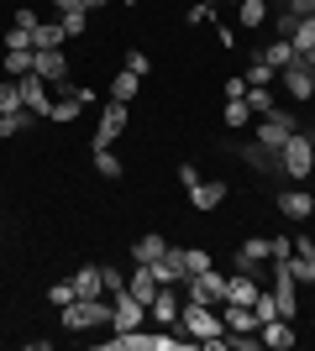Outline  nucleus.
Returning <instances> with one entry per match:
<instances>
[{
    "label": "nucleus",
    "instance_id": "obj_34",
    "mask_svg": "<svg viewBox=\"0 0 315 351\" xmlns=\"http://www.w3.org/2000/svg\"><path fill=\"white\" fill-rule=\"evenodd\" d=\"M100 289H105V299L126 293V273H121V267H100Z\"/></svg>",
    "mask_w": 315,
    "mask_h": 351
},
{
    "label": "nucleus",
    "instance_id": "obj_5",
    "mask_svg": "<svg viewBox=\"0 0 315 351\" xmlns=\"http://www.w3.org/2000/svg\"><path fill=\"white\" fill-rule=\"evenodd\" d=\"M300 132V121L289 116V110H279L273 105L268 116H263V126H253V142H263V147H273V152H284V142Z\"/></svg>",
    "mask_w": 315,
    "mask_h": 351
},
{
    "label": "nucleus",
    "instance_id": "obj_8",
    "mask_svg": "<svg viewBox=\"0 0 315 351\" xmlns=\"http://www.w3.org/2000/svg\"><path fill=\"white\" fill-rule=\"evenodd\" d=\"M152 267V278H158V289H179L184 278H189V267H184V247H168L158 263H148Z\"/></svg>",
    "mask_w": 315,
    "mask_h": 351
},
{
    "label": "nucleus",
    "instance_id": "obj_38",
    "mask_svg": "<svg viewBox=\"0 0 315 351\" xmlns=\"http://www.w3.org/2000/svg\"><path fill=\"white\" fill-rule=\"evenodd\" d=\"M242 79H247V84H273V69H268V63H263V58H253V63H247V73H242Z\"/></svg>",
    "mask_w": 315,
    "mask_h": 351
},
{
    "label": "nucleus",
    "instance_id": "obj_29",
    "mask_svg": "<svg viewBox=\"0 0 315 351\" xmlns=\"http://www.w3.org/2000/svg\"><path fill=\"white\" fill-rule=\"evenodd\" d=\"M247 110H253V116H268L273 110V89L268 84H247Z\"/></svg>",
    "mask_w": 315,
    "mask_h": 351
},
{
    "label": "nucleus",
    "instance_id": "obj_36",
    "mask_svg": "<svg viewBox=\"0 0 315 351\" xmlns=\"http://www.w3.org/2000/svg\"><path fill=\"white\" fill-rule=\"evenodd\" d=\"M253 315H257V325H263V320H279V299H273V293H257V299H253Z\"/></svg>",
    "mask_w": 315,
    "mask_h": 351
},
{
    "label": "nucleus",
    "instance_id": "obj_11",
    "mask_svg": "<svg viewBox=\"0 0 315 351\" xmlns=\"http://www.w3.org/2000/svg\"><path fill=\"white\" fill-rule=\"evenodd\" d=\"M110 304H116V315H110V330H137V325L148 320V304H142V299H132V293H116Z\"/></svg>",
    "mask_w": 315,
    "mask_h": 351
},
{
    "label": "nucleus",
    "instance_id": "obj_43",
    "mask_svg": "<svg viewBox=\"0 0 315 351\" xmlns=\"http://www.w3.org/2000/svg\"><path fill=\"white\" fill-rule=\"evenodd\" d=\"M184 21H189V27H200V21H215V5H210V0H205V5H189V16H184Z\"/></svg>",
    "mask_w": 315,
    "mask_h": 351
},
{
    "label": "nucleus",
    "instance_id": "obj_17",
    "mask_svg": "<svg viewBox=\"0 0 315 351\" xmlns=\"http://www.w3.org/2000/svg\"><path fill=\"white\" fill-rule=\"evenodd\" d=\"M257 336H263V346H273V351H289V346H294V330H289L284 315H279V320H263V325H257Z\"/></svg>",
    "mask_w": 315,
    "mask_h": 351
},
{
    "label": "nucleus",
    "instance_id": "obj_18",
    "mask_svg": "<svg viewBox=\"0 0 315 351\" xmlns=\"http://www.w3.org/2000/svg\"><path fill=\"white\" fill-rule=\"evenodd\" d=\"M126 293H132V299H142V304H152V299H158V278H152L148 263H137V273L126 278Z\"/></svg>",
    "mask_w": 315,
    "mask_h": 351
},
{
    "label": "nucleus",
    "instance_id": "obj_26",
    "mask_svg": "<svg viewBox=\"0 0 315 351\" xmlns=\"http://www.w3.org/2000/svg\"><path fill=\"white\" fill-rule=\"evenodd\" d=\"M32 121H37V110H27V105H21V110H5V116H0V136H16V132H27Z\"/></svg>",
    "mask_w": 315,
    "mask_h": 351
},
{
    "label": "nucleus",
    "instance_id": "obj_2",
    "mask_svg": "<svg viewBox=\"0 0 315 351\" xmlns=\"http://www.w3.org/2000/svg\"><path fill=\"white\" fill-rule=\"evenodd\" d=\"M110 315H116L110 299H74V304H63V330L69 336L74 330H100V325H110Z\"/></svg>",
    "mask_w": 315,
    "mask_h": 351
},
{
    "label": "nucleus",
    "instance_id": "obj_31",
    "mask_svg": "<svg viewBox=\"0 0 315 351\" xmlns=\"http://www.w3.org/2000/svg\"><path fill=\"white\" fill-rule=\"evenodd\" d=\"M58 27H63V37L74 43V37H84V27H90V11H63Z\"/></svg>",
    "mask_w": 315,
    "mask_h": 351
},
{
    "label": "nucleus",
    "instance_id": "obj_4",
    "mask_svg": "<svg viewBox=\"0 0 315 351\" xmlns=\"http://www.w3.org/2000/svg\"><path fill=\"white\" fill-rule=\"evenodd\" d=\"M179 330L189 341H210V336H221L226 325H221V315L210 304H195V299H189V304H179Z\"/></svg>",
    "mask_w": 315,
    "mask_h": 351
},
{
    "label": "nucleus",
    "instance_id": "obj_45",
    "mask_svg": "<svg viewBox=\"0 0 315 351\" xmlns=\"http://www.w3.org/2000/svg\"><path fill=\"white\" fill-rule=\"evenodd\" d=\"M79 5H84V11H100V5H110V0H79Z\"/></svg>",
    "mask_w": 315,
    "mask_h": 351
},
{
    "label": "nucleus",
    "instance_id": "obj_13",
    "mask_svg": "<svg viewBox=\"0 0 315 351\" xmlns=\"http://www.w3.org/2000/svg\"><path fill=\"white\" fill-rule=\"evenodd\" d=\"M242 162L253 168V173H284V162H279V152L263 142H242Z\"/></svg>",
    "mask_w": 315,
    "mask_h": 351
},
{
    "label": "nucleus",
    "instance_id": "obj_1",
    "mask_svg": "<svg viewBox=\"0 0 315 351\" xmlns=\"http://www.w3.org/2000/svg\"><path fill=\"white\" fill-rule=\"evenodd\" d=\"M105 351H200V341H189L184 330H174V336H163V325L158 330H116V336L105 341Z\"/></svg>",
    "mask_w": 315,
    "mask_h": 351
},
{
    "label": "nucleus",
    "instance_id": "obj_41",
    "mask_svg": "<svg viewBox=\"0 0 315 351\" xmlns=\"http://www.w3.org/2000/svg\"><path fill=\"white\" fill-rule=\"evenodd\" d=\"M0 43H5V53H16V47H32V32H27V27H11Z\"/></svg>",
    "mask_w": 315,
    "mask_h": 351
},
{
    "label": "nucleus",
    "instance_id": "obj_21",
    "mask_svg": "<svg viewBox=\"0 0 315 351\" xmlns=\"http://www.w3.org/2000/svg\"><path fill=\"white\" fill-rule=\"evenodd\" d=\"M74 293H79V299H105V289H100V263H90V267H79V273H74Z\"/></svg>",
    "mask_w": 315,
    "mask_h": 351
},
{
    "label": "nucleus",
    "instance_id": "obj_27",
    "mask_svg": "<svg viewBox=\"0 0 315 351\" xmlns=\"http://www.w3.org/2000/svg\"><path fill=\"white\" fill-rule=\"evenodd\" d=\"M137 89H142V73L121 69V73H116V84H110V100H137Z\"/></svg>",
    "mask_w": 315,
    "mask_h": 351
},
{
    "label": "nucleus",
    "instance_id": "obj_24",
    "mask_svg": "<svg viewBox=\"0 0 315 351\" xmlns=\"http://www.w3.org/2000/svg\"><path fill=\"white\" fill-rule=\"evenodd\" d=\"M289 47H294L300 58H310V53H315V16H300V27H294V37H289Z\"/></svg>",
    "mask_w": 315,
    "mask_h": 351
},
{
    "label": "nucleus",
    "instance_id": "obj_23",
    "mask_svg": "<svg viewBox=\"0 0 315 351\" xmlns=\"http://www.w3.org/2000/svg\"><path fill=\"white\" fill-rule=\"evenodd\" d=\"M257 58H263V63H268L273 73H279V69H289V63L300 58V53H294V47H289L284 37H279V43H268V47H263V53H257Z\"/></svg>",
    "mask_w": 315,
    "mask_h": 351
},
{
    "label": "nucleus",
    "instance_id": "obj_12",
    "mask_svg": "<svg viewBox=\"0 0 315 351\" xmlns=\"http://www.w3.org/2000/svg\"><path fill=\"white\" fill-rule=\"evenodd\" d=\"M58 89H63V95H58V100H53V110H47V121H74L79 110H84V105L95 100L90 89H74V84H58Z\"/></svg>",
    "mask_w": 315,
    "mask_h": 351
},
{
    "label": "nucleus",
    "instance_id": "obj_32",
    "mask_svg": "<svg viewBox=\"0 0 315 351\" xmlns=\"http://www.w3.org/2000/svg\"><path fill=\"white\" fill-rule=\"evenodd\" d=\"M221 121H226V126H237V132H242V126H253V110H247V100H226Z\"/></svg>",
    "mask_w": 315,
    "mask_h": 351
},
{
    "label": "nucleus",
    "instance_id": "obj_46",
    "mask_svg": "<svg viewBox=\"0 0 315 351\" xmlns=\"http://www.w3.org/2000/svg\"><path fill=\"white\" fill-rule=\"evenodd\" d=\"M310 220H315V205H310Z\"/></svg>",
    "mask_w": 315,
    "mask_h": 351
},
{
    "label": "nucleus",
    "instance_id": "obj_35",
    "mask_svg": "<svg viewBox=\"0 0 315 351\" xmlns=\"http://www.w3.org/2000/svg\"><path fill=\"white\" fill-rule=\"evenodd\" d=\"M294 27H300V16L289 11V5H279V16H273V32H279V37L289 43V37H294Z\"/></svg>",
    "mask_w": 315,
    "mask_h": 351
},
{
    "label": "nucleus",
    "instance_id": "obj_20",
    "mask_svg": "<svg viewBox=\"0 0 315 351\" xmlns=\"http://www.w3.org/2000/svg\"><path fill=\"white\" fill-rule=\"evenodd\" d=\"M221 199H226V184H221V178H210V184H195V189H189V205H195V210H215Z\"/></svg>",
    "mask_w": 315,
    "mask_h": 351
},
{
    "label": "nucleus",
    "instance_id": "obj_37",
    "mask_svg": "<svg viewBox=\"0 0 315 351\" xmlns=\"http://www.w3.org/2000/svg\"><path fill=\"white\" fill-rule=\"evenodd\" d=\"M5 110H21V84H0V116H5Z\"/></svg>",
    "mask_w": 315,
    "mask_h": 351
},
{
    "label": "nucleus",
    "instance_id": "obj_16",
    "mask_svg": "<svg viewBox=\"0 0 315 351\" xmlns=\"http://www.w3.org/2000/svg\"><path fill=\"white\" fill-rule=\"evenodd\" d=\"M273 257V241H263V236H247V241H242V252H237V267L242 273H253L257 263H268Z\"/></svg>",
    "mask_w": 315,
    "mask_h": 351
},
{
    "label": "nucleus",
    "instance_id": "obj_7",
    "mask_svg": "<svg viewBox=\"0 0 315 351\" xmlns=\"http://www.w3.org/2000/svg\"><path fill=\"white\" fill-rule=\"evenodd\" d=\"M32 73L47 79V84H63V79H69V58H63V47H32Z\"/></svg>",
    "mask_w": 315,
    "mask_h": 351
},
{
    "label": "nucleus",
    "instance_id": "obj_15",
    "mask_svg": "<svg viewBox=\"0 0 315 351\" xmlns=\"http://www.w3.org/2000/svg\"><path fill=\"white\" fill-rule=\"evenodd\" d=\"M148 315H152V325H163V330H179V299L168 289H158V299L148 304Z\"/></svg>",
    "mask_w": 315,
    "mask_h": 351
},
{
    "label": "nucleus",
    "instance_id": "obj_33",
    "mask_svg": "<svg viewBox=\"0 0 315 351\" xmlns=\"http://www.w3.org/2000/svg\"><path fill=\"white\" fill-rule=\"evenodd\" d=\"M95 173L100 178H121V158L110 152V147H95Z\"/></svg>",
    "mask_w": 315,
    "mask_h": 351
},
{
    "label": "nucleus",
    "instance_id": "obj_44",
    "mask_svg": "<svg viewBox=\"0 0 315 351\" xmlns=\"http://www.w3.org/2000/svg\"><path fill=\"white\" fill-rule=\"evenodd\" d=\"M126 69H132V73H148V53H126Z\"/></svg>",
    "mask_w": 315,
    "mask_h": 351
},
{
    "label": "nucleus",
    "instance_id": "obj_9",
    "mask_svg": "<svg viewBox=\"0 0 315 351\" xmlns=\"http://www.w3.org/2000/svg\"><path fill=\"white\" fill-rule=\"evenodd\" d=\"M121 132H126V100H105L100 126H95V142H90V147H110Z\"/></svg>",
    "mask_w": 315,
    "mask_h": 351
},
{
    "label": "nucleus",
    "instance_id": "obj_40",
    "mask_svg": "<svg viewBox=\"0 0 315 351\" xmlns=\"http://www.w3.org/2000/svg\"><path fill=\"white\" fill-rule=\"evenodd\" d=\"M47 299H53V304H74V299H79V293H74V278H69V283H53V289H47Z\"/></svg>",
    "mask_w": 315,
    "mask_h": 351
},
{
    "label": "nucleus",
    "instance_id": "obj_3",
    "mask_svg": "<svg viewBox=\"0 0 315 351\" xmlns=\"http://www.w3.org/2000/svg\"><path fill=\"white\" fill-rule=\"evenodd\" d=\"M279 162H284L289 178H310L315 173V126L310 132H294L284 142V152H279Z\"/></svg>",
    "mask_w": 315,
    "mask_h": 351
},
{
    "label": "nucleus",
    "instance_id": "obj_28",
    "mask_svg": "<svg viewBox=\"0 0 315 351\" xmlns=\"http://www.w3.org/2000/svg\"><path fill=\"white\" fill-rule=\"evenodd\" d=\"M69 37H63L58 21H37V32H32V47H63Z\"/></svg>",
    "mask_w": 315,
    "mask_h": 351
},
{
    "label": "nucleus",
    "instance_id": "obj_47",
    "mask_svg": "<svg viewBox=\"0 0 315 351\" xmlns=\"http://www.w3.org/2000/svg\"><path fill=\"white\" fill-rule=\"evenodd\" d=\"M126 5H137V0H126Z\"/></svg>",
    "mask_w": 315,
    "mask_h": 351
},
{
    "label": "nucleus",
    "instance_id": "obj_30",
    "mask_svg": "<svg viewBox=\"0 0 315 351\" xmlns=\"http://www.w3.org/2000/svg\"><path fill=\"white\" fill-rule=\"evenodd\" d=\"M32 73V47H16V53H5V79H27Z\"/></svg>",
    "mask_w": 315,
    "mask_h": 351
},
{
    "label": "nucleus",
    "instance_id": "obj_22",
    "mask_svg": "<svg viewBox=\"0 0 315 351\" xmlns=\"http://www.w3.org/2000/svg\"><path fill=\"white\" fill-rule=\"evenodd\" d=\"M310 205H315V199H310L305 189H289V194H279V210H284V220H305V215H310Z\"/></svg>",
    "mask_w": 315,
    "mask_h": 351
},
{
    "label": "nucleus",
    "instance_id": "obj_19",
    "mask_svg": "<svg viewBox=\"0 0 315 351\" xmlns=\"http://www.w3.org/2000/svg\"><path fill=\"white\" fill-rule=\"evenodd\" d=\"M163 252H168V241L158 231H148V236H137V241H132V263H158Z\"/></svg>",
    "mask_w": 315,
    "mask_h": 351
},
{
    "label": "nucleus",
    "instance_id": "obj_25",
    "mask_svg": "<svg viewBox=\"0 0 315 351\" xmlns=\"http://www.w3.org/2000/svg\"><path fill=\"white\" fill-rule=\"evenodd\" d=\"M242 32H257L263 21H268V0H242Z\"/></svg>",
    "mask_w": 315,
    "mask_h": 351
},
{
    "label": "nucleus",
    "instance_id": "obj_10",
    "mask_svg": "<svg viewBox=\"0 0 315 351\" xmlns=\"http://www.w3.org/2000/svg\"><path fill=\"white\" fill-rule=\"evenodd\" d=\"M279 73H284L289 100H310V95H315V69H310V58H294L289 69H279Z\"/></svg>",
    "mask_w": 315,
    "mask_h": 351
},
{
    "label": "nucleus",
    "instance_id": "obj_42",
    "mask_svg": "<svg viewBox=\"0 0 315 351\" xmlns=\"http://www.w3.org/2000/svg\"><path fill=\"white\" fill-rule=\"evenodd\" d=\"M221 89H226V100H247V79H242V73H231Z\"/></svg>",
    "mask_w": 315,
    "mask_h": 351
},
{
    "label": "nucleus",
    "instance_id": "obj_39",
    "mask_svg": "<svg viewBox=\"0 0 315 351\" xmlns=\"http://www.w3.org/2000/svg\"><path fill=\"white\" fill-rule=\"evenodd\" d=\"M184 267H189V273H210V252H200V247H184Z\"/></svg>",
    "mask_w": 315,
    "mask_h": 351
},
{
    "label": "nucleus",
    "instance_id": "obj_14",
    "mask_svg": "<svg viewBox=\"0 0 315 351\" xmlns=\"http://www.w3.org/2000/svg\"><path fill=\"white\" fill-rule=\"evenodd\" d=\"M16 84H21V105H27V110H37V116H47V110H53V95H47V79L27 73V79H16Z\"/></svg>",
    "mask_w": 315,
    "mask_h": 351
},
{
    "label": "nucleus",
    "instance_id": "obj_6",
    "mask_svg": "<svg viewBox=\"0 0 315 351\" xmlns=\"http://www.w3.org/2000/svg\"><path fill=\"white\" fill-rule=\"evenodd\" d=\"M179 289L189 293L195 304H210V309H215V304H226V278L215 273V267H210V273H189V278H184Z\"/></svg>",
    "mask_w": 315,
    "mask_h": 351
}]
</instances>
